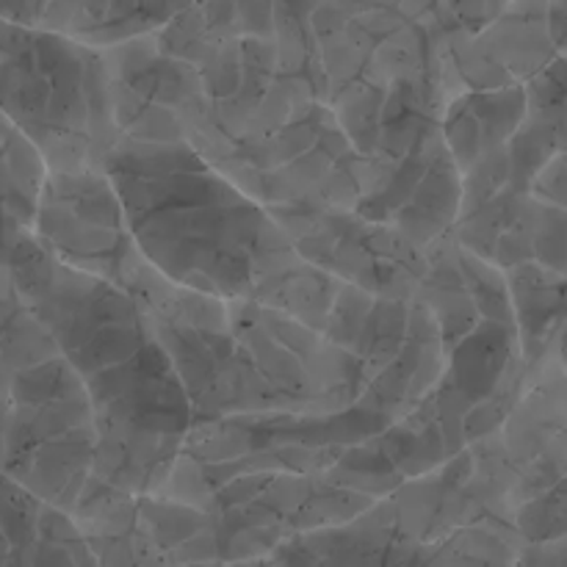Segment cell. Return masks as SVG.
<instances>
[{"instance_id":"e0dca14e","label":"cell","mask_w":567,"mask_h":567,"mask_svg":"<svg viewBox=\"0 0 567 567\" xmlns=\"http://www.w3.org/2000/svg\"><path fill=\"white\" fill-rule=\"evenodd\" d=\"M526 120V86L460 92L443 111V138L463 177L507 147Z\"/></svg>"},{"instance_id":"4fadbf2b","label":"cell","mask_w":567,"mask_h":567,"mask_svg":"<svg viewBox=\"0 0 567 567\" xmlns=\"http://www.w3.org/2000/svg\"><path fill=\"white\" fill-rule=\"evenodd\" d=\"M299 258L371 297L415 302L430 271L426 247L393 225L343 208L271 210Z\"/></svg>"},{"instance_id":"8992f818","label":"cell","mask_w":567,"mask_h":567,"mask_svg":"<svg viewBox=\"0 0 567 567\" xmlns=\"http://www.w3.org/2000/svg\"><path fill=\"white\" fill-rule=\"evenodd\" d=\"M127 293L147 316L153 336L175 365L194 424L286 413L244 349L233 327L230 302L175 286L150 264Z\"/></svg>"},{"instance_id":"277c9868","label":"cell","mask_w":567,"mask_h":567,"mask_svg":"<svg viewBox=\"0 0 567 567\" xmlns=\"http://www.w3.org/2000/svg\"><path fill=\"white\" fill-rule=\"evenodd\" d=\"M0 111L50 172H105L122 142L100 48L14 25L0 44Z\"/></svg>"},{"instance_id":"9c48e42d","label":"cell","mask_w":567,"mask_h":567,"mask_svg":"<svg viewBox=\"0 0 567 567\" xmlns=\"http://www.w3.org/2000/svg\"><path fill=\"white\" fill-rule=\"evenodd\" d=\"M324 336L363 371L358 408L385 424L408 419L441 382L449 352L435 316L419 302L382 299L343 282Z\"/></svg>"},{"instance_id":"2e32d148","label":"cell","mask_w":567,"mask_h":567,"mask_svg":"<svg viewBox=\"0 0 567 567\" xmlns=\"http://www.w3.org/2000/svg\"><path fill=\"white\" fill-rule=\"evenodd\" d=\"M430 271L415 302L435 316L446 341V352L480 327L502 321L515 324L507 271L465 249L452 236L426 247Z\"/></svg>"},{"instance_id":"5bb4252c","label":"cell","mask_w":567,"mask_h":567,"mask_svg":"<svg viewBox=\"0 0 567 567\" xmlns=\"http://www.w3.org/2000/svg\"><path fill=\"white\" fill-rule=\"evenodd\" d=\"M31 230L59 264L122 291L147 266L120 194L100 169L48 172Z\"/></svg>"},{"instance_id":"5b68a950","label":"cell","mask_w":567,"mask_h":567,"mask_svg":"<svg viewBox=\"0 0 567 567\" xmlns=\"http://www.w3.org/2000/svg\"><path fill=\"white\" fill-rule=\"evenodd\" d=\"M374 413H266L194 424L158 496L205 509L216 491L241 476L327 474L354 446L388 430Z\"/></svg>"},{"instance_id":"52a82bcc","label":"cell","mask_w":567,"mask_h":567,"mask_svg":"<svg viewBox=\"0 0 567 567\" xmlns=\"http://www.w3.org/2000/svg\"><path fill=\"white\" fill-rule=\"evenodd\" d=\"M94 454L92 402L61 352L17 371L9 382L3 474L72 513L92 480Z\"/></svg>"},{"instance_id":"d6986e66","label":"cell","mask_w":567,"mask_h":567,"mask_svg":"<svg viewBox=\"0 0 567 567\" xmlns=\"http://www.w3.org/2000/svg\"><path fill=\"white\" fill-rule=\"evenodd\" d=\"M341 286V280H336L332 275L299 258L286 271L271 277L252 299L266 305V308H275L280 313L291 316V319L302 321L310 330L324 332V324L330 319Z\"/></svg>"},{"instance_id":"8fae6325","label":"cell","mask_w":567,"mask_h":567,"mask_svg":"<svg viewBox=\"0 0 567 567\" xmlns=\"http://www.w3.org/2000/svg\"><path fill=\"white\" fill-rule=\"evenodd\" d=\"M230 319L286 413L330 415L358 408L363 371L324 332L255 299H233Z\"/></svg>"},{"instance_id":"7c38bea8","label":"cell","mask_w":567,"mask_h":567,"mask_svg":"<svg viewBox=\"0 0 567 567\" xmlns=\"http://www.w3.org/2000/svg\"><path fill=\"white\" fill-rule=\"evenodd\" d=\"M388 502L399 529L419 546H435L465 529L518 532V474L498 432L404 482Z\"/></svg>"},{"instance_id":"3957f363","label":"cell","mask_w":567,"mask_h":567,"mask_svg":"<svg viewBox=\"0 0 567 567\" xmlns=\"http://www.w3.org/2000/svg\"><path fill=\"white\" fill-rule=\"evenodd\" d=\"M449 100L443 78L426 75L365 86L332 105L365 161L358 214L421 247L452 236L463 203V172L443 138Z\"/></svg>"},{"instance_id":"ac0fdd59","label":"cell","mask_w":567,"mask_h":567,"mask_svg":"<svg viewBox=\"0 0 567 567\" xmlns=\"http://www.w3.org/2000/svg\"><path fill=\"white\" fill-rule=\"evenodd\" d=\"M524 365L557 358L567 374V275L546 266H515L507 271Z\"/></svg>"},{"instance_id":"7a4b0ae2","label":"cell","mask_w":567,"mask_h":567,"mask_svg":"<svg viewBox=\"0 0 567 567\" xmlns=\"http://www.w3.org/2000/svg\"><path fill=\"white\" fill-rule=\"evenodd\" d=\"M105 175L138 252L175 286L225 302L252 299L299 260L275 216L188 142L122 138Z\"/></svg>"},{"instance_id":"9a60e30c","label":"cell","mask_w":567,"mask_h":567,"mask_svg":"<svg viewBox=\"0 0 567 567\" xmlns=\"http://www.w3.org/2000/svg\"><path fill=\"white\" fill-rule=\"evenodd\" d=\"M114 120L125 142H192L205 120L199 70L166 53L153 37L105 48Z\"/></svg>"},{"instance_id":"30bf717a","label":"cell","mask_w":567,"mask_h":567,"mask_svg":"<svg viewBox=\"0 0 567 567\" xmlns=\"http://www.w3.org/2000/svg\"><path fill=\"white\" fill-rule=\"evenodd\" d=\"M377 498L327 474L241 476L210 496L205 513L219 532V559L275 557L282 546L369 513Z\"/></svg>"},{"instance_id":"ba28073f","label":"cell","mask_w":567,"mask_h":567,"mask_svg":"<svg viewBox=\"0 0 567 567\" xmlns=\"http://www.w3.org/2000/svg\"><path fill=\"white\" fill-rule=\"evenodd\" d=\"M210 164L258 199L266 210H358L365 188V161L324 100H305L277 131L236 144Z\"/></svg>"},{"instance_id":"6da1fadb","label":"cell","mask_w":567,"mask_h":567,"mask_svg":"<svg viewBox=\"0 0 567 567\" xmlns=\"http://www.w3.org/2000/svg\"><path fill=\"white\" fill-rule=\"evenodd\" d=\"M3 266L89 393L97 421L89 482L158 496L194 430V413L136 299L59 264L25 225L11 236Z\"/></svg>"}]
</instances>
